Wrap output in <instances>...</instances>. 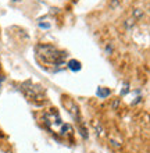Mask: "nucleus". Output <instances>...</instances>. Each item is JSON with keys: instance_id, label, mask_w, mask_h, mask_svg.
Segmentation results:
<instances>
[{"instance_id": "obj_1", "label": "nucleus", "mask_w": 150, "mask_h": 153, "mask_svg": "<svg viewBox=\"0 0 150 153\" xmlns=\"http://www.w3.org/2000/svg\"><path fill=\"white\" fill-rule=\"evenodd\" d=\"M36 54L43 63L52 65H65L67 53L54 48L53 45H39L36 48Z\"/></svg>"}, {"instance_id": "obj_2", "label": "nucleus", "mask_w": 150, "mask_h": 153, "mask_svg": "<svg viewBox=\"0 0 150 153\" xmlns=\"http://www.w3.org/2000/svg\"><path fill=\"white\" fill-rule=\"evenodd\" d=\"M67 67H68L72 73H77V71H81L82 68V64L79 60H75V59H72V60H69L68 63H67Z\"/></svg>"}, {"instance_id": "obj_3", "label": "nucleus", "mask_w": 150, "mask_h": 153, "mask_svg": "<svg viewBox=\"0 0 150 153\" xmlns=\"http://www.w3.org/2000/svg\"><path fill=\"white\" fill-rule=\"evenodd\" d=\"M110 93H111V91L109 88H104V86H99L98 91H96V95L100 99H106L107 96H110Z\"/></svg>"}, {"instance_id": "obj_4", "label": "nucleus", "mask_w": 150, "mask_h": 153, "mask_svg": "<svg viewBox=\"0 0 150 153\" xmlns=\"http://www.w3.org/2000/svg\"><path fill=\"white\" fill-rule=\"evenodd\" d=\"M39 27H41V28L47 29V28H50V24H43V22H39Z\"/></svg>"}, {"instance_id": "obj_5", "label": "nucleus", "mask_w": 150, "mask_h": 153, "mask_svg": "<svg viewBox=\"0 0 150 153\" xmlns=\"http://www.w3.org/2000/svg\"><path fill=\"white\" fill-rule=\"evenodd\" d=\"M3 79H4V78H3V76H1V78H0V85H1V82H3Z\"/></svg>"}]
</instances>
